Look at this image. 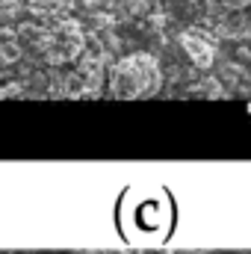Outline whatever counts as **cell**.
<instances>
[{"label": "cell", "instance_id": "cell-3", "mask_svg": "<svg viewBox=\"0 0 251 254\" xmlns=\"http://www.w3.org/2000/svg\"><path fill=\"white\" fill-rule=\"evenodd\" d=\"M225 9H243V6H249L251 0H219Z\"/></svg>", "mask_w": 251, "mask_h": 254}, {"label": "cell", "instance_id": "cell-2", "mask_svg": "<svg viewBox=\"0 0 251 254\" xmlns=\"http://www.w3.org/2000/svg\"><path fill=\"white\" fill-rule=\"evenodd\" d=\"M181 48L187 51L189 60L195 65H201V68H207V65L213 63V45L201 33H184L181 36Z\"/></svg>", "mask_w": 251, "mask_h": 254}, {"label": "cell", "instance_id": "cell-1", "mask_svg": "<svg viewBox=\"0 0 251 254\" xmlns=\"http://www.w3.org/2000/svg\"><path fill=\"white\" fill-rule=\"evenodd\" d=\"M113 95L119 98H139L151 95L160 86V68L148 54H133L113 68Z\"/></svg>", "mask_w": 251, "mask_h": 254}]
</instances>
